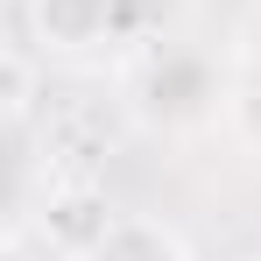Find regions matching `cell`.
<instances>
[{"label": "cell", "mask_w": 261, "mask_h": 261, "mask_svg": "<svg viewBox=\"0 0 261 261\" xmlns=\"http://www.w3.org/2000/svg\"><path fill=\"white\" fill-rule=\"evenodd\" d=\"M113 219H120V212L106 205L99 184H57V191L43 198V212H36V226H43V240H49L64 261H78L92 240L113 226Z\"/></svg>", "instance_id": "cell-1"}, {"label": "cell", "mask_w": 261, "mask_h": 261, "mask_svg": "<svg viewBox=\"0 0 261 261\" xmlns=\"http://www.w3.org/2000/svg\"><path fill=\"white\" fill-rule=\"evenodd\" d=\"M29 29L57 57H92L113 36V0H29Z\"/></svg>", "instance_id": "cell-2"}, {"label": "cell", "mask_w": 261, "mask_h": 261, "mask_svg": "<svg viewBox=\"0 0 261 261\" xmlns=\"http://www.w3.org/2000/svg\"><path fill=\"white\" fill-rule=\"evenodd\" d=\"M78 261H191V247H184V233L163 226V219H113Z\"/></svg>", "instance_id": "cell-3"}, {"label": "cell", "mask_w": 261, "mask_h": 261, "mask_svg": "<svg viewBox=\"0 0 261 261\" xmlns=\"http://www.w3.org/2000/svg\"><path fill=\"white\" fill-rule=\"evenodd\" d=\"M36 106V64L21 49H0V120H21Z\"/></svg>", "instance_id": "cell-4"}]
</instances>
